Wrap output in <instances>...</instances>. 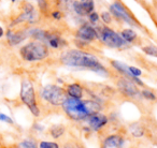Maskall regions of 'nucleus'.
Masks as SVG:
<instances>
[{"instance_id": "nucleus-20", "label": "nucleus", "mask_w": 157, "mask_h": 148, "mask_svg": "<svg viewBox=\"0 0 157 148\" xmlns=\"http://www.w3.org/2000/svg\"><path fill=\"white\" fill-rule=\"evenodd\" d=\"M129 132L132 135V137H135V139H140V137L143 136L144 133H145V129L141 126L140 122H135V124H130V127H129Z\"/></svg>"}, {"instance_id": "nucleus-4", "label": "nucleus", "mask_w": 157, "mask_h": 148, "mask_svg": "<svg viewBox=\"0 0 157 148\" xmlns=\"http://www.w3.org/2000/svg\"><path fill=\"white\" fill-rule=\"evenodd\" d=\"M18 54L26 62H40L48 58L51 50L45 43L33 40L21 46Z\"/></svg>"}, {"instance_id": "nucleus-26", "label": "nucleus", "mask_w": 157, "mask_h": 148, "mask_svg": "<svg viewBox=\"0 0 157 148\" xmlns=\"http://www.w3.org/2000/svg\"><path fill=\"white\" fill-rule=\"evenodd\" d=\"M87 20H88V23H90L92 25L96 26L99 23V20H100V15H99V13H97L96 11H94L87 16Z\"/></svg>"}, {"instance_id": "nucleus-11", "label": "nucleus", "mask_w": 157, "mask_h": 148, "mask_svg": "<svg viewBox=\"0 0 157 148\" xmlns=\"http://www.w3.org/2000/svg\"><path fill=\"white\" fill-rule=\"evenodd\" d=\"M127 136L121 130L107 133L100 139V148H125Z\"/></svg>"}, {"instance_id": "nucleus-5", "label": "nucleus", "mask_w": 157, "mask_h": 148, "mask_svg": "<svg viewBox=\"0 0 157 148\" xmlns=\"http://www.w3.org/2000/svg\"><path fill=\"white\" fill-rule=\"evenodd\" d=\"M20 99L21 102L24 105H26L27 109L30 111L33 116L39 118L42 115L39 101H38L37 98V94H36L35 85H33V81L28 77H25L21 82Z\"/></svg>"}, {"instance_id": "nucleus-24", "label": "nucleus", "mask_w": 157, "mask_h": 148, "mask_svg": "<svg viewBox=\"0 0 157 148\" xmlns=\"http://www.w3.org/2000/svg\"><path fill=\"white\" fill-rule=\"evenodd\" d=\"M38 148H60V145L54 141H41L38 144Z\"/></svg>"}, {"instance_id": "nucleus-9", "label": "nucleus", "mask_w": 157, "mask_h": 148, "mask_svg": "<svg viewBox=\"0 0 157 148\" xmlns=\"http://www.w3.org/2000/svg\"><path fill=\"white\" fill-rule=\"evenodd\" d=\"M110 117L102 112H97L90 115L84 121L86 130L90 132L102 133L110 124Z\"/></svg>"}, {"instance_id": "nucleus-6", "label": "nucleus", "mask_w": 157, "mask_h": 148, "mask_svg": "<svg viewBox=\"0 0 157 148\" xmlns=\"http://www.w3.org/2000/svg\"><path fill=\"white\" fill-rule=\"evenodd\" d=\"M97 31H98V41H100L107 47L122 50L128 46V44L121 37L120 32L115 31L107 25L97 26Z\"/></svg>"}, {"instance_id": "nucleus-3", "label": "nucleus", "mask_w": 157, "mask_h": 148, "mask_svg": "<svg viewBox=\"0 0 157 148\" xmlns=\"http://www.w3.org/2000/svg\"><path fill=\"white\" fill-rule=\"evenodd\" d=\"M67 99V94L65 92L63 87L58 85H46L42 87L39 91V105L40 109L45 107L50 112V109H61V105Z\"/></svg>"}, {"instance_id": "nucleus-22", "label": "nucleus", "mask_w": 157, "mask_h": 148, "mask_svg": "<svg viewBox=\"0 0 157 148\" xmlns=\"http://www.w3.org/2000/svg\"><path fill=\"white\" fill-rule=\"evenodd\" d=\"M140 94L142 98H144L147 101H156L157 96L155 94V92H153L152 90L147 89V88H143L142 90H140Z\"/></svg>"}, {"instance_id": "nucleus-19", "label": "nucleus", "mask_w": 157, "mask_h": 148, "mask_svg": "<svg viewBox=\"0 0 157 148\" xmlns=\"http://www.w3.org/2000/svg\"><path fill=\"white\" fill-rule=\"evenodd\" d=\"M66 133V127L63 124H53L48 129V134L54 139H60Z\"/></svg>"}, {"instance_id": "nucleus-33", "label": "nucleus", "mask_w": 157, "mask_h": 148, "mask_svg": "<svg viewBox=\"0 0 157 148\" xmlns=\"http://www.w3.org/2000/svg\"><path fill=\"white\" fill-rule=\"evenodd\" d=\"M3 35H5V30H3L2 27L0 26V38H2Z\"/></svg>"}, {"instance_id": "nucleus-15", "label": "nucleus", "mask_w": 157, "mask_h": 148, "mask_svg": "<svg viewBox=\"0 0 157 148\" xmlns=\"http://www.w3.org/2000/svg\"><path fill=\"white\" fill-rule=\"evenodd\" d=\"M6 37H7V42L10 45L16 46L22 43V42H24L28 38L27 28L16 29V30L13 28H9L7 30V33H6Z\"/></svg>"}, {"instance_id": "nucleus-14", "label": "nucleus", "mask_w": 157, "mask_h": 148, "mask_svg": "<svg viewBox=\"0 0 157 148\" xmlns=\"http://www.w3.org/2000/svg\"><path fill=\"white\" fill-rule=\"evenodd\" d=\"M44 43L53 50H61L67 46V42L63 38V35L53 30H46Z\"/></svg>"}, {"instance_id": "nucleus-28", "label": "nucleus", "mask_w": 157, "mask_h": 148, "mask_svg": "<svg viewBox=\"0 0 157 148\" xmlns=\"http://www.w3.org/2000/svg\"><path fill=\"white\" fill-rule=\"evenodd\" d=\"M38 6H39V9L41 12L43 13H46L48 10V1L46 0H37Z\"/></svg>"}, {"instance_id": "nucleus-25", "label": "nucleus", "mask_w": 157, "mask_h": 148, "mask_svg": "<svg viewBox=\"0 0 157 148\" xmlns=\"http://www.w3.org/2000/svg\"><path fill=\"white\" fill-rule=\"evenodd\" d=\"M100 15V20H102L103 23H105V25H110L112 22H113V16H112V14L110 13L109 11H103L101 14H99Z\"/></svg>"}, {"instance_id": "nucleus-27", "label": "nucleus", "mask_w": 157, "mask_h": 148, "mask_svg": "<svg viewBox=\"0 0 157 148\" xmlns=\"http://www.w3.org/2000/svg\"><path fill=\"white\" fill-rule=\"evenodd\" d=\"M128 70H129V73H130L133 77H136V79H140V76L142 75V71L137 67L128 65Z\"/></svg>"}, {"instance_id": "nucleus-30", "label": "nucleus", "mask_w": 157, "mask_h": 148, "mask_svg": "<svg viewBox=\"0 0 157 148\" xmlns=\"http://www.w3.org/2000/svg\"><path fill=\"white\" fill-rule=\"evenodd\" d=\"M51 16H52L53 20H59L63 18V13H61V11H59V10H55V11H53L52 13H51Z\"/></svg>"}, {"instance_id": "nucleus-21", "label": "nucleus", "mask_w": 157, "mask_h": 148, "mask_svg": "<svg viewBox=\"0 0 157 148\" xmlns=\"http://www.w3.org/2000/svg\"><path fill=\"white\" fill-rule=\"evenodd\" d=\"M141 50H142V52H143L144 54L147 55V56L157 58V46L154 45V44H147V45H144L141 47Z\"/></svg>"}, {"instance_id": "nucleus-18", "label": "nucleus", "mask_w": 157, "mask_h": 148, "mask_svg": "<svg viewBox=\"0 0 157 148\" xmlns=\"http://www.w3.org/2000/svg\"><path fill=\"white\" fill-rule=\"evenodd\" d=\"M121 37L123 38L127 44H132L138 40V35L132 28H125L120 32Z\"/></svg>"}, {"instance_id": "nucleus-2", "label": "nucleus", "mask_w": 157, "mask_h": 148, "mask_svg": "<svg viewBox=\"0 0 157 148\" xmlns=\"http://www.w3.org/2000/svg\"><path fill=\"white\" fill-rule=\"evenodd\" d=\"M103 103L93 99L68 98L61 105V111L71 121L84 122L90 115L97 112H102Z\"/></svg>"}, {"instance_id": "nucleus-17", "label": "nucleus", "mask_w": 157, "mask_h": 148, "mask_svg": "<svg viewBox=\"0 0 157 148\" xmlns=\"http://www.w3.org/2000/svg\"><path fill=\"white\" fill-rule=\"evenodd\" d=\"M63 89H65V92L68 98L83 99L84 97V87L82 86V84L78 83V82L66 84Z\"/></svg>"}, {"instance_id": "nucleus-8", "label": "nucleus", "mask_w": 157, "mask_h": 148, "mask_svg": "<svg viewBox=\"0 0 157 148\" xmlns=\"http://www.w3.org/2000/svg\"><path fill=\"white\" fill-rule=\"evenodd\" d=\"M109 12L112 14L113 18H116V20H121L125 24L130 25L132 27H140L139 22L136 20V17L131 14V12L118 0H115L110 5Z\"/></svg>"}, {"instance_id": "nucleus-10", "label": "nucleus", "mask_w": 157, "mask_h": 148, "mask_svg": "<svg viewBox=\"0 0 157 148\" xmlns=\"http://www.w3.org/2000/svg\"><path fill=\"white\" fill-rule=\"evenodd\" d=\"M38 15L37 10L35 9L30 2H23L22 8H21V13L13 20L10 28H13L14 26L20 24H29L33 25L38 22Z\"/></svg>"}, {"instance_id": "nucleus-34", "label": "nucleus", "mask_w": 157, "mask_h": 148, "mask_svg": "<svg viewBox=\"0 0 157 148\" xmlns=\"http://www.w3.org/2000/svg\"><path fill=\"white\" fill-rule=\"evenodd\" d=\"M11 1H12V2H15V1H16V0H11Z\"/></svg>"}, {"instance_id": "nucleus-23", "label": "nucleus", "mask_w": 157, "mask_h": 148, "mask_svg": "<svg viewBox=\"0 0 157 148\" xmlns=\"http://www.w3.org/2000/svg\"><path fill=\"white\" fill-rule=\"evenodd\" d=\"M20 148H38V144L33 139H25L20 143Z\"/></svg>"}, {"instance_id": "nucleus-29", "label": "nucleus", "mask_w": 157, "mask_h": 148, "mask_svg": "<svg viewBox=\"0 0 157 148\" xmlns=\"http://www.w3.org/2000/svg\"><path fill=\"white\" fill-rule=\"evenodd\" d=\"M0 121L6 122V124H14L13 119H12L11 117H9L8 115H6V114H3V113H0Z\"/></svg>"}, {"instance_id": "nucleus-7", "label": "nucleus", "mask_w": 157, "mask_h": 148, "mask_svg": "<svg viewBox=\"0 0 157 148\" xmlns=\"http://www.w3.org/2000/svg\"><path fill=\"white\" fill-rule=\"evenodd\" d=\"M75 37L76 45L81 47L80 50H83L84 46L90 43H93L95 41H98V31L97 26H94L90 23L85 22L78 26V28L75 30L74 33Z\"/></svg>"}, {"instance_id": "nucleus-1", "label": "nucleus", "mask_w": 157, "mask_h": 148, "mask_svg": "<svg viewBox=\"0 0 157 148\" xmlns=\"http://www.w3.org/2000/svg\"><path fill=\"white\" fill-rule=\"evenodd\" d=\"M59 61L63 65L70 68H76V69H85L88 71L95 72V73L108 76L109 71L105 65L101 63L99 58L90 52H86L80 48H73V50H66L60 54Z\"/></svg>"}, {"instance_id": "nucleus-32", "label": "nucleus", "mask_w": 157, "mask_h": 148, "mask_svg": "<svg viewBox=\"0 0 157 148\" xmlns=\"http://www.w3.org/2000/svg\"><path fill=\"white\" fill-rule=\"evenodd\" d=\"M58 2L63 3V5H67V3L71 2V0H58Z\"/></svg>"}, {"instance_id": "nucleus-31", "label": "nucleus", "mask_w": 157, "mask_h": 148, "mask_svg": "<svg viewBox=\"0 0 157 148\" xmlns=\"http://www.w3.org/2000/svg\"><path fill=\"white\" fill-rule=\"evenodd\" d=\"M63 148H78V147H76L72 142H70V143H66L65 146H63Z\"/></svg>"}, {"instance_id": "nucleus-13", "label": "nucleus", "mask_w": 157, "mask_h": 148, "mask_svg": "<svg viewBox=\"0 0 157 148\" xmlns=\"http://www.w3.org/2000/svg\"><path fill=\"white\" fill-rule=\"evenodd\" d=\"M72 10L80 17H87L95 11L94 0H74L72 1Z\"/></svg>"}, {"instance_id": "nucleus-12", "label": "nucleus", "mask_w": 157, "mask_h": 148, "mask_svg": "<svg viewBox=\"0 0 157 148\" xmlns=\"http://www.w3.org/2000/svg\"><path fill=\"white\" fill-rule=\"evenodd\" d=\"M116 85H117V88L121 91V94H124L127 98L137 99L141 97L140 90L138 89L137 85L133 82H131L130 80L126 79V77H120L116 82Z\"/></svg>"}, {"instance_id": "nucleus-16", "label": "nucleus", "mask_w": 157, "mask_h": 148, "mask_svg": "<svg viewBox=\"0 0 157 148\" xmlns=\"http://www.w3.org/2000/svg\"><path fill=\"white\" fill-rule=\"evenodd\" d=\"M110 63H111L112 68H113L117 73H120L123 77H126V79L130 80V81L133 82L137 86H144V83L141 81V80L136 79V77H133L132 75L129 73L128 65H127L126 63L122 62V61H118V60H111Z\"/></svg>"}]
</instances>
